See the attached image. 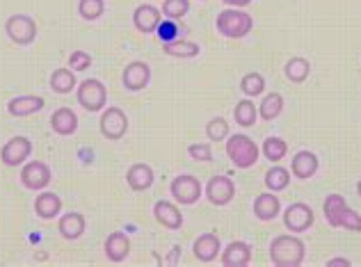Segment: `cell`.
Listing matches in <instances>:
<instances>
[{"label":"cell","instance_id":"6da1fadb","mask_svg":"<svg viewBox=\"0 0 361 267\" xmlns=\"http://www.w3.org/2000/svg\"><path fill=\"white\" fill-rule=\"evenodd\" d=\"M307 256V247L298 235H277L270 242V261L274 267H300Z\"/></svg>","mask_w":361,"mask_h":267},{"label":"cell","instance_id":"7a4b0ae2","mask_svg":"<svg viewBox=\"0 0 361 267\" xmlns=\"http://www.w3.org/2000/svg\"><path fill=\"white\" fill-rule=\"evenodd\" d=\"M322 211L331 228H348V231L361 233V215L353 211L341 194H329L322 204Z\"/></svg>","mask_w":361,"mask_h":267},{"label":"cell","instance_id":"3957f363","mask_svg":"<svg viewBox=\"0 0 361 267\" xmlns=\"http://www.w3.org/2000/svg\"><path fill=\"white\" fill-rule=\"evenodd\" d=\"M215 27H217V32L226 37V39H243V37L252 32L254 18H252V14L243 12L240 7H229L217 14Z\"/></svg>","mask_w":361,"mask_h":267},{"label":"cell","instance_id":"277c9868","mask_svg":"<svg viewBox=\"0 0 361 267\" xmlns=\"http://www.w3.org/2000/svg\"><path fill=\"white\" fill-rule=\"evenodd\" d=\"M259 147H256V142L250 137V135H229L226 137V156L233 162L238 169H250L254 167L256 162H259Z\"/></svg>","mask_w":361,"mask_h":267},{"label":"cell","instance_id":"5b68a950","mask_svg":"<svg viewBox=\"0 0 361 267\" xmlns=\"http://www.w3.org/2000/svg\"><path fill=\"white\" fill-rule=\"evenodd\" d=\"M75 99L87 112H101L108 103V89L99 78H87L78 85Z\"/></svg>","mask_w":361,"mask_h":267},{"label":"cell","instance_id":"8992f818","mask_svg":"<svg viewBox=\"0 0 361 267\" xmlns=\"http://www.w3.org/2000/svg\"><path fill=\"white\" fill-rule=\"evenodd\" d=\"M5 32L16 46H27L37 39V23L27 14H12L5 21Z\"/></svg>","mask_w":361,"mask_h":267},{"label":"cell","instance_id":"52a82bcc","mask_svg":"<svg viewBox=\"0 0 361 267\" xmlns=\"http://www.w3.org/2000/svg\"><path fill=\"white\" fill-rule=\"evenodd\" d=\"M169 192H172L176 204L192 206L199 201V197H202V183H199V178H195L192 174H180L172 180Z\"/></svg>","mask_w":361,"mask_h":267},{"label":"cell","instance_id":"ba28073f","mask_svg":"<svg viewBox=\"0 0 361 267\" xmlns=\"http://www.w3.org/2000/svg\"><path fill=\"white\" fill-rule=\"evenodd\" d=\"M99 128H101V135L106 139L119 142L128 130V117L123 114L121 108H108L106 112L101 114Z\"/></svg>","mask_w":361,"mask_h":267},{"label":"cell","instance_id":"9c48e42d","mask_svg":"<svg viewBox=\"0 0 361 267\" xmlns=\"http://www.w3.org/2000/svg\"><path fill=\"white\" fill-rule=\"evenodd\" d=\"M30 154H32V142L23 135H16L12 139H7L3 149H0V160L7 167H18L30 158Z\"/></svg>","mask_w":361,"mask_h":267},{"label":"cell","instance_id":"30bf717a","mask_svg":"<svg viewBox=\"0 0 361 267\" xmlns=\"http://www.w3.org/2000/svg\"><path fill=\"white\" fill-rule=\"evenodd\" d=\"M313 222H316V215H313L311 208L302 201L290 204L286 211H283V226H286L290 233H304L307 228L313 226Z\"/></svg>","mask_w":361,"mask_h":267},{"label":"cell","instance_id":"8fae6325","mask_svg":"<svg viewBox=\"0 0 361 267\" xmlns=\"http://www.w3.org/2000/svg\"><path fill=\"white\" fill-rule=\"evenodd\" d=\"M21 183L27 190H44L51 183V169L42 160H30L21 169Z\"/></svg>","mask_w":361,"mask_h":267},{"label":"cell","instance_id":"7c38bea8","mask_svg":"<svg viewBox=\"0 0 361 267\" xmlns=\"http://www.w3.org/2000/svg\"><path fill=\"white\" fill-rule=\"evenodd\" d=\"M206 197L213 206H226L235 197V183L229 176H213L206 185Z\"/></svg>","mask_w":361,"mask_h":267},{"label":"cell","instance_id":"4fadbf2b","mask_svg":"<svg viewBox=\"0 0 361 267\" xmlns=\"http://www.w3.org/2000/svg\"><path fill=\"white\" fill-rule=\"evenodd\" d=\"M121 82L128 92L145 89L151 82V66L147 62H140V60L126 64V69H123V73H121Z\"/></svg>","mask_w":361,"mask_h":267},{"label":"cell","instance_id":"5bb4252c","mask_svg":"<svg viewBox=\"0 0 361 267\" xmlns=\"http://www.w3.org/2000/svg\"><path fill=\"white\" fill-rule=\"evenodd\" d=\"M163 21V12L156 5H137L135 12H133V25L137 27V32L142 35H151L156 32L158 23Z\"/></svg>","mask_w":361,"mask_h":267},{"label":"cell","instance_id":"9a60e30c","mask_svg":"<svg viewBox=\"0 0 361 267\" xmlns=\"http://www.w3.org/2000/svg\"><path fill=\"white\" fill-rule=\"evenodd\" d=\"M220 263L224 267H247L252 263V247L243 240L229 242L226 249L220 254Z\"/></svg>","mask_w":361,"mask_h":267},{"label":"cell","instance_id":"2e32d148","mask_svg":"<svg viewBox=\"0 0 361 267\" xmlns=\"http://www.w3.org/2000/svg\"><path fill=\"white\" fill-rule=\"evenodd\" d=\"M320 167L318 156L311 154V151H298L290 160V174L300 178V180H309L316 176V171Z\"/></svg>","mask_w":361,"mask_h":267},{"label":"cell","instance_id":"e0dca14e","mask_svg":"<svg viewBox=\"0 0 361 267\" xmlns=\"http://www.w3.org/2000/svg\"><path fill=\"white\" fill-rule=\"evenodd\" d=\"M192 254L197 261L202 263H213L217 259V254H222V242L215 233H204L199 235L192 244Z\"/></svg>","mask_w":361,"mask_h":267},{"label":"cell","instance_id":"ac0fdd59","mask_svg":"<svg viewBox=\"0 0 361 267\" xmlns=\"http://www.w3.org/2000/svg\"><path fill=\"white\" fill-rule=\"evenodd\" d=\"M46 101L42 97H32V94H23V97H16L7 103V112L12 117L21 119V117H30V114L44 110Z\"/></svg>","mask_w":361,"mask_h":267},{"label":"cell","instance_id":"d6986e66","mask_svg":"<svg viewBox=\"0 0 361 267\" xmlns=\"http://www.w3.org/2000/svg\"><path fill=\"white\" fill-rule=\"evenodd\" d=\"M154 215H156V222L160 226L169 228V231H178V228L183 226V215H180L178 206L172 201H156Z\"/></svg>","mask_w":361,"mask_h":267},{"label":"cell","instance_id":"ffe728a7","mask_svg":"<svg viewBox=\"0 0 361 267\" xmlns=\"http://www.w3.org/2000/svg\"><path fill=\"white\" fill-rule=\"evenodd\" d=\"M103 249H106V256H108V261H110V263H121V261H126V259H128V254H130V240H128V235H126V233H121V231L110 233V235H108V240H106V244H103Z\"/></svg>","mask_w":361,"mask_h":267},{"label":"cell","instance_id":"44dd1931","mask_svg":"<svg viewBox=\"0 0 361 267\" xmlns=\"http://www.w3.org/2000/svg\"><path fill=\"white\" fill-rule=\"evenodd\" d=\"M51 128L53 132H58L62 137H69L78 130V114L71 108H58L51 117Z\"/></svg>","mask_w":361,"mask_h":267},{"label":"cell","instance_id":"7402d4cb","mask_svg":"<svg viewBox=\"0 0 361 267\" xmlns=\"http://www.w3.org/2000/svg\"><path fill=\"white\" fill-rule=\"evenodd\" d=\"M279 213H281V201H279V197H274V192H263L256 197V201H254L256 219H261V222H272Z\"/></svg>","mask_w":361,"mask_h":267},{"label":"cell","instance_id":"603a6c76","mask_svg":"<svg viewBox=\"0 0 361 267\" xmlns=\"http://www.w3.org/2000/svg\"><path fill=\"white\" fill-rule=\"evenodd\" d=\"M126 183L130 190H135V192H145V190L154 185V169L145 165V162H137V165H133L126 171Z\"/></svg>","mask_w":361,"mask_h":267},{"label":"cell","instance_id":"cb8c5ba5","mask_svg":"<svg viewBox=\"0 0 361 267\" xmlns=\"http://www.w3.org/2000/svg\"><path fill=\"white\" fill-rule=\"evenodd\" d=\"M85 228H87V222H85V217L80 213H66L58 222V233L64 240H78L85 233Z\"/></svg>","mask_w":361,"mask_h":267},{"label":"cell","instance_id":"d4e9b609","mask_svg":"<svg viewBox=\"0 0 361 267\" xmlns=\"http://www.w3.org/2000/svg\"><path fill=\"white\" fill-rule=\"evenodd\" d=\"M35 213L42 219H53L62 213V199L55 192H42L35 199Z\"/></svg>","mask_w":361,"mask_h":267},{"label":"cell","instance_id":"484cf974","mask_svg":"<svg viewBox=\"0 0 361 267\" xmlns=\"http://www.w3.org/2000/svg\"><path fill=\"white\" fill-rule=\"evenodd\" d=\"M283 73H286V78L290 82H304L309 78L311 73V62L307 60V57H290V60L286 62V66H283Z\"/></svg>","mask_w":361,"mask_h":267},{"label":"cell","instance_id":"4316f807","mask_svg":"<svg viewBox=\"0 0 361 267\" xmlns=\"http://www.w3.org/2000/svg\"><path fill=\"white\" fill-rule=\"evenodd\" d=\"M163 51H165V55L180 57V60H190V57H197L199 53H202L199 44H192V42H188V39H176V42L163 44Z\"/></svg>","mask_w":361,"mask_h":267},{"label":"cell","instance_id":"83f0119b","mask_svg":"<svg viewBox=\"0 0 361 267\" xmlns=\"http://www.w3.org/2000/svg\"><path fill=\"white\" fill-rule=\"evenodd\" d=\"M290 183V171L286 167H279L274 165L265 171V187L270 190V192H281V190H286Z\"/></svg>","mask_w":361,"mask_h":267},{"label":"cell","instance_id":"f1b7e54d","mask_svg":"<svg viewBox=\"0 0 361 267\" xmlns=\"http://www.w3.org/2000/svg\"><path fill=\"white\" fill-rule=\"evenodd\" d=\"M75 75L73 69H55L51 75V89L55 94H71V89H75Z\"/></svg>","mask_w":361,"mask_h":267},{"label":"cell","instance_id":"f546056e","mask_svg":"<svg viewBox=\"0 0 361 267\" xmlns=\"http://www.w3.org/2000/svg\"><path fill=\"white\" fill-rule=\"evenodd\" d=\"M233 117H235V123H238V126L250 128L256 123V119H259V110H256V106L250 99H243L240 103H235Z\"/></svg>","mask_w":361,"mask_h":267},{"label":"cell","instance_id":"4dcf8cb0","mask_svg":"<svg viewBox=\"0 0 361 267\" xmlns=\"http://www.w3.org/2000/svg\"><path fill=\"white\" fill-rule=\"evenodd\" d=\"M281 110H283V97L279 92H272V94H268V97L263 99L259 114H261L263 121H272V119L279 117Z\"/></svg>","mask_w":361,"mask_h":267},{"label":"cell","instance_id":"1f68e13d","mask_svg":"<svg viewBox=\"0 0 361 267\" xmlns=\"http://www.w3.org/2000/svg\"><path fill=\"white\" fill-rule=\"evenodd\" d=\"M240 89H243V94L247 99L259 97V94H263V89H265V78L261 73H256V71L247 73V75H243V80H240Z\"/></svg>","mask_w":361,"mask_h":267},{"label":"cell","instance_id":"d6a6232c","mask_svg":"<svg viewBox=\"0 0 361 267\" xmlns=\"http://www.w3.org/2000/svg\"><path fill=\"white\" fill-rule=\"evenodd\" d=\"M288 154V144L281 137H268L263 142V156L270 162H279Z\"/></svg>","mask_w":361,"mask_h":267},{"label":"cell","instance_id":"836d02e7","mask_svg":"<svg viewBox=\"0 0 361 267\" xmlns=\"http://www.w3.org/2000/svg\"><path fill=\"white\" fill-rule=\"evenodd\" d=\"M163 16L172 18V21H180L190 14V0H165L163 3Z\"/></svg>","mask_w":361,"mask_h":267},{"label":"cell","instance_id":"e575fe53","mask_svg":"<svg viewBox=\"0 0 361 267\" xmlns=\"http://www.w3.org/2000/svg\"><path fill=\"white\" fill-rule=\"evenodd\" d=\"M103 12H106V0H80L78 3V14L85 21H97Z\"/></svg>","mask_w":361,"mask_h":267},{"label":"cell","instance_id":"d590c367","mask_svg":"<svg viewBox=\"0 0 361 267\" xmlns=\"http://www.w3.org/2000/svg\"><path fill=\"white\" fill-rule=\"evenodd\" d=\"M206 137L211 142H222L229 137V123L224 117H213L206 123Z\"/></svg>","mask_w":361,"mask_h":267},{"label":"cell","instance_id":"8d00e7d4","mask_svg":"<svg viewBox=\"0 0 361 267\" xmlns=\"http://www.w3.org/2000/svg\"><path fill=\"white\" fill-rule=\"evenodd\" d=\"M178 21H172V18H165L163 16V21L158 23L156 27V35H158V39L163 42V44H169V42H176L180 39V35H178Z\"/></svg>","mask_w":361,"mask_h":267},{"label":"cell","instance_id":"74e56055","mask_svg":"<svg viewBox=\"0 0 361 267\" xmlns=\"http://www.w3.org/2000/svg\"><path fill=\"white\" fill-rule=\"evenodd\" d=\"M188 156L197 160V162H211L213 160V149L208 142H202V144H190L188 147Z\"/></svg>","mask_w":361,"mask_h":267},{"label":"cell","instance_id":"f35d334b","mask_svg":"<svg viewBox=\"0 0 361 267\" xmlns=\"http://www.w3.org/2000/svg\"><path fill=\"white\" fill-rule=\"evenodd\" d=\"M90 66H92V55L90 53L73 51L69 55V69H73V71H85V69H90Z\"/></svg>","mask_w":361,"mask_h":267},{"label":"cell","instance_id":"ab89813d","mask_svg":"<svg viewBox=\"0 0 361 267\" xmlns=\"http://www.w3.org/2000/svg\"><path fill=\"white\" fill-rule=\"evenodd\" d=\"M353 265V261H348V259H331L327 261V267H350Z\"/></svg>","mask_w":361,"mask_h":267},{"label":"cell","instance_id":"60d3db41","mask_svg":"<svg viewBox=\"0 0 361 267\" xmlns=\"http://www.w3.org/2000/svg\"><path fill=\"white\" fill-rule=\"evenodd\" d=\"M224 5H229V7H247L252 3V0H222Z\"/></svg>","mask_w":361,"mask_h":267},{"label":"cell","instance_id":"b9f144b4","mask_svg":"<svg viewBox=\"0 0 361 267\" xmlns=\"http://www.w3.org/2000/svg\"><path fill=\"white\" fill-rule=\"evenodd\" d=\"M357 194H359V199H361V180L357 183Z\"/></svg>","mask_w":361,"mask_h":267},{"label":"cell","instance_id":"7bdbcfd3","mask_svg":"<svg viewBox=\"0 0 361 267\" xmlns=\"http://www.w3.org/2000/svg\"><path fill=\"white\" fill-rule=\"evenodd\" d=\"M202 3H206V0H202Z\"/></svg>","mask_w":361,"mask_h":267}]
</instances>
